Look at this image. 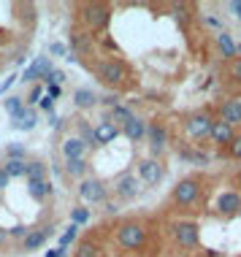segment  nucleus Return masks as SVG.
<instances>
[{
	"instance_id": "nucleus-1",
	"label": "nucleus",
	"mask_w": 241,
	"mask_h": 257,
	"mask_svg": "<svg viewBox=\"0 0 241 257\" xmlns=\"http://www.w3.org/2000/svg\"><path fill=\"white\" fill-rule=\"evenodd\" d=\"M81 19L89 27V33L106 30L108 22H111V6L106 3H84L81 6Z\"/></svg>"
},
{
	"instance_id": "nucleus-2",
	"label": "nucleus",
	"mask_w": 241,
	"mask_h": 257,
	"mask_svg": "<svg viewBox=\"0 0 241 257\" xmlns=\"http://www.w3.org/2000/svg\"><path fill=\"white\" fill-rule=\"evenodd\" d=\"M95 73H98V79L103 81L106 87H119L122 81L128 79V65L122 60H103L98 62V68H95Z\"/></svg>"
},
{
	"instance_id": "nucleus-3",
	"label": "nucleus",
	"mask_w": 241,
	"mask_h": 257,
	"mask_svg": "<svg viewBox=\"0 0 241 257\" xmlns=\"http://www.w3.org/2000/svg\"><path fill=\"white\" fill-rule=\"evenodd\" d=\"M144 241H147V230L139 222H122L116 227V244L122 249H141Z\"/></svg>"
},
{
	"instance_id": "nucleus-4",
	"label": "nucleus",
	"mask_w": 241,
	"mask_h": 257,
	"mask_svg": "<svg viewBox=\"0 0 241 257\" xmlns=\"http://www.w3.org/2000/svg\"><path fill=\"white\" fill-rule=\"evenodd\" d=\"M147 141H149V152H152V160L160 157L165 149H168V127L163 122H152L147 124Z\"/></svg>"
},
{
	"instance_id": "nucleus-5",
	"label": "nucleus",
	"mask_w": 241,
	"mask_h": 257,
	"mask_svg": "<svg viewBox=\"0 0 241 257\" xmlns=\"http://www.w3.org/2000/svg\"><path fill=\"white\" fill-rule=\"evenodd\" d=\"M198 192H201V184H198V179H182L176 187H174V192H171V200L179 206H190V203H195L198 200Z\"/></svg>"
},
{
	"instance_id": "nucleus-6",
	"label": "nucleus",
	"mask_w": 241,
	"mask_h": 257,
	"mask_svg": "<svg viewBox=\"0 0 241 257\" xmlns=\"http://www.w3.org/2000/svg\"><path fill=\"white\" fill-rule=\"evenodd\" d=\"M184 124H187V133H190L192 141H203V138H209L214 119H211L206 111H195V114L187 116V122H184Z\"/></svg>"
},
{
	"instance_id": "nucleus-7",
	"label": "nucleus",
	"mask_w": 241,
	"mask_h": 257,
	"mask_svg": "<svg viewBox=\"0 0 241 257\" xmlns=\"http://www.w3.org/2000/svg\"><path fill=\"white\" fill-rule=\"evenodd\" d=\"M171 235H174V241L179 246L190 249L198 244V238H201V227L195 225V222H176L174 227H171Z\"/></svg>"
},
{
	"instance_id": "nucleus-8",
	"label": "nucleus",
	"mask_w": 241,
	"mask_h": 257,
	"mask_svg": "<svg viewBox=\"0 0 241 257\" xmlns=\"http://www.w3.org/2000/svg\"><path fill=\"white\" fill-rule=\"evenodd\" d=\"M139 190H141V182H139V176L136 173H119L116 176V182H114V195L119 198V200H133L136 195H139Z\"/></svg>"
},
{
	"instance_id": "nucleus-9",
	"label": "nucleus",
	"mask_w": 241,
	"mask_h": 257,
	"mask_svg": "<svg viewBox=\"0 0 241 257\" xmlns=\"http://www.w3.org/2000/svg\"><path fill=\"white\" fill-rule=\"evenodd\" d=\"M106 192H108V187L95 176L84 179V182L79 184V198L84 200V203H106Z\"/></svg>"
},
{
	"instance_id": "nucleus-10",
	"label": "nucleus",
	"mask_w": 241,
	"mask_h": 257,
	"mask_svg": "<svg viewBox=\"0 0 241 257\" xmlns=\"http://www.w3.org/2000/svg\"><path fill=\"white\" fill-rule=\"evenodd\" d=\"M163 165L157 163V160H152V157H147V160H141L139 163V182H147V184H160L163 182Z\"/></svg>"
},
{
	"instance_id": "nucleus-11",
	"label": "nucleus",
	"mask_w": 241,
	"mask_h": 257,
	"mask_svg": "<svg viewBox=\"0 0 241 257\" xmlns=\"http://www.w3.org/2000/svg\"><path fill=\"white\" fill-rule=\"evenodd\" d=\"M219 122L225 124H241V95H233L230 100H225V106L219 108Z\"/></svg>"
},
{
	"instance_id": "nucleus-12",
	"label": "nucleus",
	"mask_w": 241,
	"mask_h": 257,
	"mask_svg": "<svg viewBox=\"0 0 241 257\" xmlns=\"http://www.w3.org/2000/svg\"><path fill=\"white\" fill-rule=\"evenodd\" d=\"M52 227H33V230H27V235L22 238V252H36L46 244V238H49Z\"/></svg>"
},
{
	"instance_id": "nucleus-13",
	"label": "nucleus",
	"mask_w": 241,
	"mask_h": 257,
	"mask_svg": "<svg viewBox=\"0 0 241 257\" xmlns=\"http://www.w3.org/2000/svg\"><path fill=\"white\" fill-rule=\"evenodd\" d=\"M49 73H52V60L49 57H36V60H33V65L25 71L22 81H25V84H27V81H38V79H46Z\"/></svg>"
},
{
	"instance_id": "nucleus-14",
	"label": "nucleus",
	"mask_w": 241,
	"mask_h": 257,
	"mask_svg": "<svg viewBox=\"0 0 241 257\" xmlns=\"http://www.w3.org/2000/svg\"><path fill=\"white\" fill-rule=\"evenodd\" d=\"M116 136H119V127H116V124H111L108 119L98 122V127L92 130V141L100 144V147H103V144H114Z\"/></svg>"
},
{
	"instance_id": "nucleus-15",
	"label": "nucleus",
	"mask_w": 241,
	"mask_h": 257,
	"mask_svg": "<svg viewBox=\"0 0 241 257\" xmlns=\"http://www.w3.org/2000/svg\"><path fill=\"white\" fill-rule=\"evenodd\" d=\"M217 211L219 214H236V211H241V195L236 190L222 192V195L217 198Z\"/></svg>"
},
{
	"instance_id": "nucleus-16",
	"label": "nucleus",
	"mask_w": 241,
	"mask_h": 257,
	"mask_svg": "<svg viewBox=\"0 0 241 257\" xmlns=\"http://www.w3.org/2000/svg\"><path fill=\"white\" fill-rule=\"evenodd\" d=\"M27 195L36 200V203H44V200H49V198H52V184H49V179L27 182Z\"/></svg>"
},
{
	"instance_id": "nucleus-17",
	"label": "nucleus",
	"mask_w": 241,
	"mask_h": 257,
	"mask_svg": "<svg viewBox=\"0 0 241 257\" xmlns=\"http://www.w3.org/2000/svg\"><path fill=\"white\" fill-rule=\"evenodd\" d=\"M122 133H125L128 141L139 144L144 136H147V124H144V119H139V116H130V119L122 124Z\"/></svg>"
},
{
	"instance_id": "nucleus-18",
	"label": "nucleus",
	"mask_w": 241,
	"mask_h": 257,
	"mask_svg": "<svg viewBox=\"0 0 241 257\" xmlns=\"http://www.w3.org/2000/svg\"><path fill=\"white\" fill-rule=\"evenodd\" d=\"M209 138L217 144V147H228V144L233 141V127H230V124H225V122H219V119H217L214 124H211Z\"/></svg>"
},
{
	"instance_id": "nucleus-19",
	"label": "nucleus",
	"mask_w": 241,
	"mask_h": 257,
	"mask_svg": "<svg viewBox=\"0 0 241 257\" xmlns=\"http://www.w3.org/2000/svg\"><path fill=\"white\" fill-rule=\"evenodd\" d=\"M84 144L79 141L76 136H68L65 141H63V157L65 160H84Z\"/></svg>"
},
{
	"instance_id": "nucleus-20",
	"label": "nucleus",
	"mask_w": 241,
	"mask_h": 257,
	"mask_svg": "<svg viewBox=\"0 0 241 257\" xmlns=\"http://www.w3.org/2000/svg\"><path fill=\"white\" fill-rule=\"evenodd\" d=\"M217 46H219V52H222V57H236V52H238L233 36L230 33H222V30H219V36H217Z\"/></svg>"
},
{
	"instance_id": "nucleus-21",
	"label": "nucleus",
	"mask_w": 241,
	"mask_h": 257,
	"mask_svg": "<svg viewBox=\"0 0 241 257\" xmlns=\"http://www.w3.org/2000/svg\"><path fill=\"white\" fill-rule=\"evenodd\" d=\"M25 179H27V182H38V179H46V163H41V160L25 163Z\"/></svg>"
},
{
	"instance_id": "nucleus-22",
	"label": "nucleus",
	"mask_w": 241,
	"mask_h": 257,
	"mask_svg": "<svg viewBox=\"0 0 241 257\" xmlns=\"http://www.w3.org/2000/svg\"><path fill=\"white\" fill-rule=\"evenodd\" d=\"M73 103H76L79 108H92L95 103H98V95L92 92V89H87V87H81L73 92Z\"/></svg>"
},
{
	"instance_id": "nucleus-23",
	"label": "nucleus",
	"mask_w": 241,
	"mask_h": 257,
	"mask_svg": "<svg viewBox=\"0 0 241 257\" xmlns=\"http://www.w3.org/2000/svg\"><path fill=\"white\" fill-rule=\"evenodd\" d=\"M36 122H38L36 111H27V108H25L22 114L14 119V127H17V130H33V127H36Z\"/></svg>"
},
{
	"instance_id": "nucleus-24",
	"label": "nucleus",
	"mask_w": 241,
	"mask_h": 257,
	"mask_svg": "<svg viewBox=\"0 0 241 257\" xmlns=\"http://www.w3.org/2000/svg\"><path fill=\"white\" fill-rule=\"evenodd\" d=\"M25 163L27 160H6L0 168L9 173V179H19V176H25Z\"/></svg>"
},
{
	"instance_id": "nucleus-25",
	"label": "nucleus",
	"mask_w": 241,
	"mask_h": 257,
	"mask_svg": "<svg viewBox=\"0 0 241 257\" xmlns=\"http://www.w3.org/2000/svg\"><path fill=\"white\" fill-rule=\"evenodd\" d=\"M65 173L68 176H84L87 173V160H65Z\"/></svg>"
},
{
	"instance_id": "nucleus-26",
	"label": "nucleus",
	"mask_w": 241,
	"mask_h": 257,
	"mask_svg": "<svg viewBox=\"0 0 241 257\" xmlns=\"http://www.w3.org/2000/svg\"><path fill=\"white\" fill-rule=\"evenodd\" d=\"M130 116H133V114H130V108H125V106H119V103H116V106L111 108V119H108V122L119 127V124H125L130 119Z\"/></svg>"
},
{
	"instance_id": "nucleus-27",
	"label": "nucleus",
	"mask_w": 241,
	"mask_h": 257,
	"mask_svg": "<svg viewBox=\"0 0 241 257\" xmlns=\"http://www.w3.org/2000/svg\"><path fill=\"white\" fill-rule=\"evenodd\" d=\"M6 111L11 114V119H17V116L25 111V100L17 98V95H14V98H6Z\"/></svg>"
},
{
	"instance_id": "nucleus-28",
	"label": "nucleus",
	"mask_w": 241,
	"mask_h": 257,
	"mask_svg": "<svg viewBox=\"0 0 241 257\" xmlns=\"http://www.w3.org/2000/svg\"><path fill=\"white\" fill-rule=\"evenodd\" d=\"M76 257H100V249L92 244V241H81L76 246Z\"/></svg>"
},
{
	"instance_id": "nucleus-29",
	"label": "nucleus",
	"mask_w": 241,
	"mask_h": 257,
	"mask_svg": "<svg viewBox=\"0 0 241 257\" xmlns=\"http://www.w3.org/2000/svg\"><path fill=\"white\" fill-rule=\"evenodd\" d=\"M71 44H73V49H79V52H87L89 46H92V38L84 36V33H73L71 36Z\"/></svg>"
},
{
	"instance_id": "nucleus-30",
	"label": "nucleus",
	"mask_w": 241,
	"mask_h": 257,
	"mask_svg": "<svg viewBox=\"0 0 241 257\" xmlns=\"http://www.w3.org/2000/svg\"><path fill=\"white\" fill-rule=\"evenodd\" d=\"M6 160H27L25 147H19V144H11V147L6 149Z\"/></svg>"
},
{
	"instance_id": "nucleus-31",
	"label": "nucleus",
	"mask_w": 241,
	"mask_h": 257,
	"mask_svg": "<svg viewBox=\"0 0 241 257\" xmlns=\"http://www.w3.org/2000/svg\"><path fill=\"white\" fill-rule=\"evenodd\" d=\"M76 230H79V225H71V227H68V230H65L63 235H60V249H65V246L71 244L73 238H76Z\"/></svg>"
},
{
	"instance_id": "nucleus-32",
	"label": "nucleus",
	"mask_w": 241,
	"mask_h": 257,
	"mask_svg": "<svg viewBox=\"0 0 241 257\" xmlns=\"http://www.w3.org/2000/svg\"><path fill=\"white\" fill-rule=\"evenodd\" d=\"M71 219H73V225H81V222L89 219V211L84 206H79V208H73V211H71Z\"/></svg>"
},
{
	"instance_id": "nucleus-33",
	"label": "nucleus",
	"mask_w": 241,
	"mask_h": 257,
	"mask_svg": "<svg viewBox=\"0 0 241 257\" xmlns=\"http://www.w3.org/2000/svg\"><path fill=\"white\" fill-rule=\"evenodd\" d=\"M228 152L233 160H241V136H233V141L228 144Z\"/></svg>"
},
{
	"instance_id": "nucleus-34",
	"label": "nucleus",
	"mask_w": 241,
	"mask_h": 257,
	"mask_svg": "<svg viewBox=\"0 0 241 257\" xmlns=\"http://www.w3.org/2000/svg\"><path fill=\"white\" fill-rule=\"evenodd\" d=\"M44 81H46V84H57V87H60V84L65 81V73H63V71H54V68H52V73L46 76Z\"/></svg>"
},
{
	"instance_id": "nucleus-35",
	"label": "nucleus",
	"mask_w": 241,
	"mask_h": 257,
	"mask_svg": "<svg viewBox=\"0 0 241 257\" xmlns=\"http://www.w3.org/2000/svg\"><path fill=\"white\" fill-rule=\"evenodd\" d=\"M41 98H44V87H41V84H33L30 95H27V103H36V100H41Z\"/></svg>"
},
{
	"instance_id": "nucleus-36",
	"label": "nucleus",
	"mask_w": 241,
	"mask_h": 257,
	"mask_svg": "<svg viewBox=\"0 0 241 257\" xmlns=\"http://www.w3.org/2000/svg\"><path fill=\"white\" fill-rule=\"evenodd\" d=\"M49 54H54V57H65V46L63 44H52L49 46Z\"/></svg>"
},
{
	"instance_id": "nucleus-37",
	"label": "nucleus",
	"mask_w": 241,
	"mask_h": 257,
	"mask_svg": "<svg viewBox=\"0 0 241 257\" xmlns=\"http://www.w3.org/2000/svg\"><path fill=\"white\" fill-rule=\"evenodd\" d=\"M230 73H233V79H236V81H241V57L230 65Z\"/></svg>"
},
{
	"instance_id": "nucleus-38",
	"label": "nucleus",
	"mask_w": 241,
	"mask_h": 257,
	"mask_svg": "<svg viewBox=\"0 0 241 257\" xmlns=\"http://www.w3.org/2000/svg\"><path fill=\"white\" fill-rule=\"evenodd\" d=\"M57 95H60V87L57 84H46V98H57Z\"/></svg>"
},
{
	"instance_id": "nucleus-39",
	"label": "nucleus",
	"mask_w": 241,
	"mask_h": 257,
	"mask_svg": "<svg viewBox=\"0 0 241 257\" xmlns=\"http://www.w3.org/2000/svg\"><path fill=\"white\" fill-rule=\"evenodd\" d=\"M11 184V179H9V173H6L3 168H0V192H3L6 190V187H9Z\"/></svg>"
},
{
	"instance_id": "nucleus-40",
	"label": "nucleus",
	"mask_w": 241,
	"mask_h": 257,
	"mask_svg": "<svg viewBox=\"0 0 241 257\" xmlns=\"http://www.w3.org/2000/svg\"><path fill=\"white\" fill-rule=\"evenodd\" d=\"M228 9H230L233 14H236V19H238V22H241V0H233V3L228 6Z\"/></svg>"
},
{
	"instance_id": "nucleus-41",
	"label": "nucleus",
	"mask_w": 241,
	"mask_h": 257,
	"mask_svg": "<svg viewBox=\"0 0 241 257\" xmlns=\"http://www.w3.org/2000/svg\"><path fill=\"white\" fill-rule=\"evenodd\" d=\"M100 100L106 103L108 108H114V106H116V95H106V98H100Z\"/></svg>"
},
{
	"instance_id": "nucleus-42",
	"label": "nucleus",
	"mask_w": 241,
	"mask_h": 257,
	"mask_svg": "<svg viewBox=\"0 0 241 257\" xmlns=\"http://www.w3.org/2000/svg\"><path fill=\"white\" fill-rule=\"evenodd\" d=\"M14 79H17V76H9V79H6V81H3V84H0V95H3V92H6V89H9V87L14 84Z\"/></svg>"
},
{
	"instance_id": "nucleus-43",
	"label": "nucleus",
	"mask_w": 241,
	"mask_h": 257,
	"mask_svg": "<svg viewBox=\"0 0 241 257\" xmlns=\"http://www.w3.org/2000/svg\"><path fill=\"white\" fill-rule=\"evenodd\" d=\"M46 257H65V249H49Z\"/></svg>"
},
{
	"instance_id": "nucleus-44",
	"label": "nucleus",
	"mask_w": 241,
	"mask_h": 257,
	"mask_svg": "<svg viewBox=\"0 0 241 257\" xmlns=\"http://www.w3.org/2000/svg\"><path fill=\"white\" fill-rule=\"evenodd\" d=\"M233 184H236V192L241 195V171L236 173V176H233Z\"/></svg>"
},
{
	"instance_id": "nucleus-45",
	"label": "nucleus",
	"mask_w": 241,
	"mask_h": 257,
	"mask_svg": "<svg viewBox=\"0 0 241 257\" xmlns=\"http://www.w3.org/2000/svg\"><path fill=\"white\" fill-rule=\"evenodd\" d=\"M11 235H22V238H25V235H27V227H14Z\"/></svg>"
},
{
	"instance_id": "nucleus-46",
	"label": "nucleus",
	"mask_w": 241,
	"mask_h": 257,
	"mask_svg": "<svg viewBox=\"0 0 241 257\" xmlns=\"http://www.w3.org/2000/svg\"><path fill=\"white\" fill-rule=\"evenodd\" d=\"M3 235H6V230H3V227H0V241H3Z\"/></svg>"
}]
</instances>
